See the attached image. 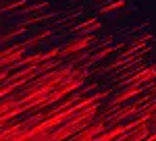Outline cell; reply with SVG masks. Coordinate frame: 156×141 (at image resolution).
<instances>
[{"label": "cell", "instance_id": "1", "mask_svg": "<svg viewBox=\"0 0 156 141\" xmlns=\"http://www.w3.org/2000/svg\"><path fill=\"white\" fill-rule=\"evenodd\" d=\"M94 42H96V33H90L87 37H73L71 44H67V46L62 48V58H67V56H71V54H79V52H83L85 48L94 46Z\"/></svg>", "mask_w": 156, "mask_h": 141}, {"label": "cell", "instance_id": "2", "mask_svg": "<svg viewBox=\"0 0 156 141\" xmlns=\"http://www.w3.org/2000/svg\"><path fill=\"white\" fill-rule=\"evenodd\" d=\"M108 122L106 120H98L94 125H87L83 131H79L77 135H73V139H79V141H85V139H98V135H102V131H106Z\"/></svg>", "mask_w": 156, "mask_h": 141}, {"label": "cell", "instance_id": "3", "mask_svg": "<svg viewBox=\"0 0 156 141\" xmlns=\"http://www.w3.org/2000/svg\"><path fill=\"white\" fill-rule=\"evenodd\" d=\"M152 127H154V125H152V120H148V122H144V125H140L135 133H127V135H123L121 139H148Z\"/></svg>", "mask_w": 156, "mask_h": 141}, {"label": "cell", "instance_id": "4", "mask_svg": "<svg viewBox=\"0 0 156 141\" xmlns=\"http://www.w3.org/2000/svg\"><path fill=\"white\" fill-rule=\"evenodd\" d=\"M25 52H27V46L19 48V50H15V52H11V54H6V56H2V60H0V64L2 67H6V64H12V62H17V60L23 56Z\"/></svg>", "mask_w": 156, "mask_h": 141}, {"label": "cell", "instance_id": "5", "mask_svg": "<svg viewBox=\"0 0 156 141\" xmlns=\"http://www.w3.org/2000/svg\"><path fill=\"white\" fill-rule=\"evenodd\" d=\"M125 6V0H115V2H110V4H102L100 9H98V12L100 15H108V12L117 11V9H123Z\"/></svg>", "mask_w": 156, "mask_h": 141}, {"label": "cell", "instance_id": "6", "mask_svg": "<svg viewBox=\"0 0 156 141\" xmlns=\"http://www.w3.org/2000/svg\"><path fill=\"white\" fill-rule=\"evenodd\" d=\"M46 6H48V2H42V4H31V6H27V9H23V11L15 12V15H27V12H31V11H42V9H46Z\"/></svg>", "mask_w": 156, "mask_h": 141}]
</instances>
